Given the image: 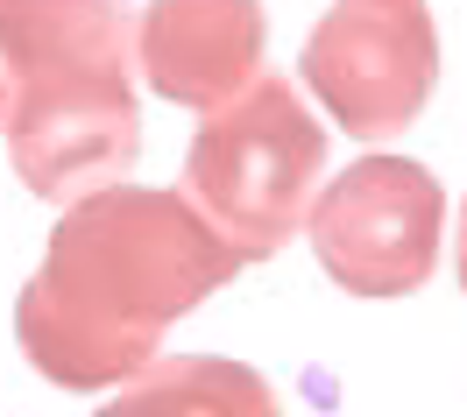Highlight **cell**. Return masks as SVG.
<instances>
[{"mask_svg": "<svg viewBox=\"0 0 467 417\" xmlns=\"http://www.w3.org/2000/svg\"><path fill=\"white\" fill-rule=\"evenodd\" d=\"M241 255L184 191L92 184L57 219L43 269L15 304L22 354L57 389H120L156 340L227 283Z\"/></svg>", "mask_w": 467, "mask_h": 417, "instance_id": "1", "label": "cell"}, {"mask_svg": "<svg viewBox=\"0 0 467 417\" xmlns=\"http://www.w3.org/2000/svg\"><path fill=\"white\" fill-rule=\"evenodd\" d=\"M0 135L36 198H78L135 163V22L120 0H0Z\"/></svg>", "mask_w": 467, "mask_h": 417, "instance_id": "2", "label": "cell"}, {"mask_svg": "<svg viewBox=\"0 0 467 417\" xmlns=\"http://www.w3.org/2000/svg\"><path fill=\"white\" fill-rule=\"evenodd\" d=\"M326 178V127L284 78H248L213 107L184 156V198L213 219L241 262H269L305 227Z\"/></svg>", "mask_w": 467, "mask_h": 417, "instance_id": "3", "label": "cell"}, {"mask_svg": "<svg viewBox=\"0 0 467 417\" xmlns=\"http://www.w3.org/2000/svg\"><path fill=\"white\" fill-rule=\"evenodd\" d=\"M305 234L348 298H410L439 269L446 191L410 156H361L312 198Z\"/></svg>", "mask_w": 467, "mask_h": 417, "instance_id": "4", "label": "cell"}, {"mask_svg": "<svg viewBox=\"0 0 467 417\" xmlns=\"http://www.w3.org/2000/svg\"><path fill=\"white\" fill-rule=\"evenodd\" d=\"M305 86L354 142H389L432 107L439 29L425 0H333L305 43Z\"/></svg>", "mask_w": 467, "mask_h": 417, "instance_id": "5", "label": "cell"}, {"mask_svg": "<svg viewBox=\"0 0 467 417\" xmlns=\"http://www.w3.org/2000/svg\"><path fill=\"white\" fill-rule=\"evenodd\" d=\"M263 0H149L135 22V64L171 107H227L263 71Z\"/></svg>", "mask_w": 467, "mask_h": 417, "instance_id": "6", "label": "cell"}, {"mask_svg": "<svg viewBox=\"0 0 467 417\" xmlns=\"http://www.w3.org/2000/svg\"><path fill=\"white\" fill-rule=\"evenodd\" d=\"M114 411H276V396L263 389V375L227 361H171L114 396Z\"/></svg>", "mask_w": 467, "mask_h": 417, "instance_id": "7", "label": "cell"}, {"mask_svg": "<svg viewBox=\"0 0 467 417\" xmlns=\"http://www.w3.org/2000/svg\"><path fill=\"white\" fill-rule=\"evenodd\" d=\"M461 290H467V206H461Z\"/></svg>", "mask_w": 467, "mask_h": 417, "instance_id": "8", "label": "cell"}]
</instances>
